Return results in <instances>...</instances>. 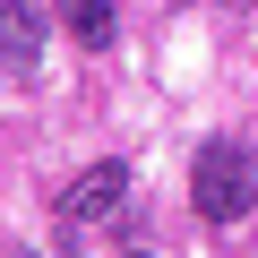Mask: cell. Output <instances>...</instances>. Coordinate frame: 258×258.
Returning a JSON list of instances; mask_svg holds the SVG:
<instances>
[{
    "label": "cell",
    "mask_w": 258,
    "mask_h": 258,
    "mask_svg": "<svg viewBox=\"0 0 258 258\" xmlns=\"http://www.w3.org/2000/svg\"><path fill=\"white\" fill-rule=\"evenodd\" d=\"M189 207H198L207 224H241V215L258 207V181H249V147H241V138H215V147H198Z\"/></svg>",
    "instance_id": "obj_1"
},
{
    "label": "cell",
    "mask_w": 258,
    "mask_h": 258,
    "mask_svg": "<svg viewBox=\"0 0 258 258\" xmlns=\"http://www.w3.org/2000/svg\"><path fill=\"white\" fill-rule=\"evenodd\" d=\"M120 198H129V164L103 155V164H86V172L60 189V215H69V224H95V215H112Z\"/></svg>",
    "instance_id": "obj_2"
},
{
    "label": "cell",
    "mask_w": 258,
    "mask_h": 258,
    "mask_svg": "<svg viewBox=\"0 0 258 258\" xmlns=\"http://www.w3.org/2000/svg\"><path fill=\"white\" fill-rule=\"evenodd\" d=\"M35 52H43L35 0H0V78H35Z\"/></svg>",
    "instance_id": "obj_3"
},
{
    "label": "cell",
    "mask_w": 258,
    "mask_h": 258,
    "mask_svg": "<svg viewBox=\"0 0 258 258\" xmlns=\"http://www.w3.org/2000/svg\"><path fill=\"white\" fill-rule=\"evenodd\" d=\"M60 26H69L78 43H95V52H103V43L120 35V18H112V0H60Z\"/></svg>",
    "instance_id": "obj_4"
},
{
    "label": "cell",
    "mask_w": 258,
    "mask_h": 258,
    "mask_svg": "<svg viewBox=\"0 0 258 258\" xmlns=\"http://www.w3.org/2000/svg\"><path fill=\"white\" fill-rule=\"evenodd\" d=\"M129 258H147V249H129Z\"/></svg>",
    "instance_id": "obj_5"
}]
</instances>
